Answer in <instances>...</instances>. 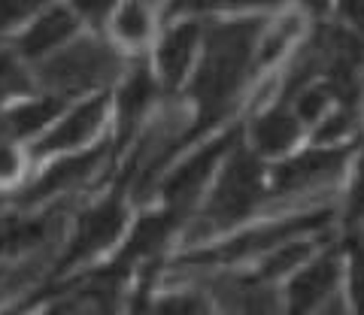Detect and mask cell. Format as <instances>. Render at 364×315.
<instances>
[{"label": "cell", "instance_id": "9", "mask_svg": "<svg viewBox=\"0 0 364 315\" xmlns=\"http://www.w3.org/2000/svg\"><path fill=\"white\" fill-rule=\"evenodd\" d=\"M43 9V4H25V0H4L0 4V43H13L28 21Z\"/></svg>", "mask_w": 364, "mask_h": 315}, {"label": "cell", "instance_id": "12", "mask_svg": "<svg viewBox=\"0 0 364 315\" xmlns=\"http://www.w3.org/2000/svg\"><path fill=\"white\" fill-rule=\"evenodd\" d=\"M346 233H355L358 240H361V245H364V224H361V228H355V231H346Z\"/></svg>", "mask_w": 364, "mask_h": 315}, {"label": "cell", "instance_id": "10", "mask_svg": "<svg viewBox=\"0 0 364 315\" xmlns=\"http://www.w3.org/2000/svg\"><path fill=\"white\" fill-rule=\"evenodd\" d=\"M331 18L352 37L364 43V0H343V4H331Z\"/></svg>", "mask_w": 364, "mask_h": 315}, {"label": "cell", "instance_id": "8", "mask_svg": "<svg viewBox=\"0 0 364 315\" xmlns=\"http://www.w3.org/2000/svg\"><path fill=\"white\" fill-rule=\"evenodd\" d=\"M343 249V297L352 315H364V245L355 233H340Z\"/></svg>", "mask_w": 364, "mask_h": 315}, {"label": "cell", "instance_id": "1", "mask_svg": "<svg viewBox=\"0 0 364 315\" xmlns=\"http://www.w3.org/2000/svg\"><path fill=\"white\" fill-rule=\"evenodd\" d=\"M128 64L131 61L104 33L82 31L61 52L31 67V76L40 94L55 97L61 104H76L95 94H109L128 70Z\"/></svg>", "mask_w": 364, "mask_h": 315}, {"label": "cell", "instance_id": "5", "mask_svg": "<svg viewBox=\"0 0 364 315\" xmlns=\"http://www.w3.org/2000/svg\"><path fill=\"white\" fill-rule=\"evenodd\" d=\"M82 31L85 25L76 16L73 4H43V9L28 21V28L9 46L28 67H37L46 58H52L55 52H61Z\"/></svg>", "mask_w": 364, "mask_h": 315}, {"label": "cell", "instance_id": "11", "mask_svg": "<svg viewBox=\"0 0 364 315\" xmlns=\"http://www.w3.org/2000/svg\"><path fill=\"white\" fill-rule=\"evenodd\" d=\"M310 315H352L349 303H346V297H343V288H340L331 300H325L322 306H316Z\"/></svg>", "mask_w": 364, "mask_h": 315}, {"label": "cell", "instance_id": "6", "mask_svg": "<svg viewBox=\"0 0 364 315\" xmlns=\"http://www.w3.org/2000/svg\"><path fill=\"white\" fill-rule=\"evenodd\" d=\"M158 33H161V4H143V0H119L104 28V37L128 61L146 58Z\"/></svg>", "mask_w": 364, "mask_h": 315}, {"label": "cell", "instance_id": "7", "mask_svg": "<svg viewBox=\"0 0 364 315\" xmlns=\"http://www.w3.org/2000/svg\"><path fill=\"white\" fill-rule=\"evenodd\" d=\"M33 170H37V164H33L28 145L0 137V197H18L21 188L31 182Z\"/></svg>", "mask_w": 364, "mask_h": 315}, {"label": "cell", "instance_id": "3", "mask_svg": "<svg viewBox=\"0 0 364 315\" xmlns=\"http://www.w3.org/2000/svg\"><path fill=\"white\" fill-rule=\"evenodd\" d=\"M109 128H112L109 94H95V97L76 100V104H67L28 149L33 164L40 167L46 161H55V158L97 149L100 143L109 140Z\"/></svg>", "mask_w": 364, "mask_h": 315}, {"label": "cell", "instance_id": "2", "mask_svg": "<svg viewBox=\"0 0 364 315\" xmlns=\"http://www.w3.org/2000/svg\"><path fill=\"white\" fill-rule=\"evenodd\" d=\"M203 4H161V33L146 55L164 97H182L203 52Z\"/></svg>", "mask_w": 364, "mask_h": 315}, {"label": "cell", "instance_id": "4", "mask_svg": "<svg viewBox=\"0 0 364 315\" xmlns=\"http://www.w3.org/2000/svg\"><path fill=\"white\" fill-rule=\"evenodd\" d=\"M240 143L261 164H282L306 145V128L286 100L249 106L240 118Z\"/></svg>", "mask_w": 364, "mask_h": 315}]
</instances>
